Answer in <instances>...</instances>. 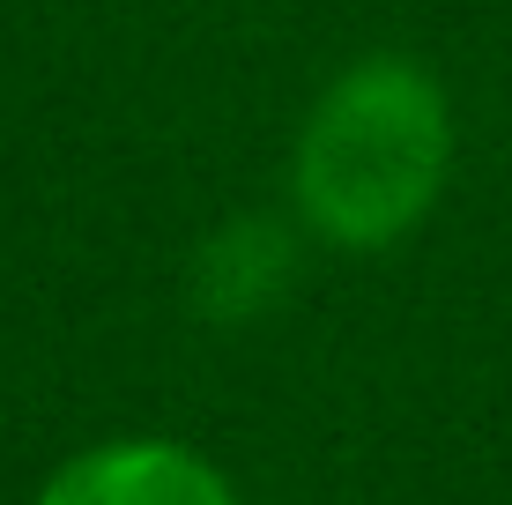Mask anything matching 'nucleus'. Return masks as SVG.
Here are the masks:
<instances>
[{"mask_svg":"<svg viewBox=\"0 0 512 505\" xmlns=\"http://www.w3.org/2000/svg\"><path fill=\"white\" fill-rule=\"evenodd\" d=\"M461 119L409 52H364L305 104L290 142V216L334 253H386L446 201Z\"/></svg>","mask_w":512,"mask_h":505,"instance_id":"obj_1","label":"nucleus"},{"mask_svg":"<svg viewBox=\"0 0 512 505\" xmlns=\"http://www.w3.org/2000/svg\"><path fill=\"white\" fill-rule=\"evenodd\" d=\"M30 505H245V498L201 446L156 439V431H119V439L75 446L30 491Z\"/></svg>","mask_w":512,"mask_h":505,"instance_id":"obj_2","label":"nucleus"},{"mask_svg":"<svg viewBox=\"0 0 512 505\" xmlns=\"http://www.w3.org/2000/svg\"><path fill=\"white\" fill-rule=\"evenodd\" d=\"M282 275H290L282 231L268 216H238L193 260V298H201V312H216V320H245V312H260L282 290Z\"/></svg>","mask_w":512,"mask_h":505,"instance_id":"obj_3","label":"nucleus"}]
</instances>
